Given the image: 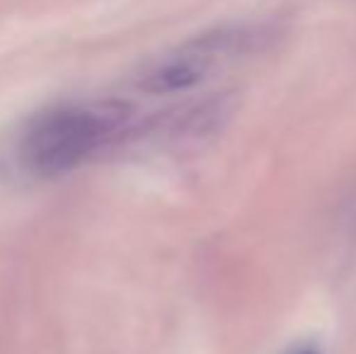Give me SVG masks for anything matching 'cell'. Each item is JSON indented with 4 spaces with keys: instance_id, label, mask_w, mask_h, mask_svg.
Returning a JSON list of instances; mask_svg holds the SVG:
<instances>
[{
    "instance_id": "6da1fadb",
    "label": "cell",
    "mask_w": 356,
    "mask_h": 354,
    "mask_svg": "<svg viewBox=\"0 0 356 354\" xmlns=\"http://www.w3.org/2000/svg\"><path fill=\"white\" fill-rule=\"evenodd\" d=\"M136 127V107L124 97L66 99L37 112L24 124L15 156L27 175L58 177L124 141Z\"/></svg>"
},
{
    "instance_id": "7a4b0ae2",
    "label": "cell",
    "mask_w": 356,
    "mask_h": 354,
    "mask_svg": "<svg viewBox=\"0 0 356 354\" xmlns=\"http://www.w3.org/2000/svg\"><path fill=\"white\" fill-rule=\"evenodd\" d=\"M245 42H248V32L243 29H218V32L192 39L184 47L150 63L138 76V88L148 95H175L192 90L207 81L216 58L238 51Z\"/></svg>"
},
{
    "instance_id": "3957f363",
    "label": "cell",
    "mask_w": 356,
    "mask_h": 354,
    "mask_svg": "<svg viewBox=\"0 0 356 354\" xmlns=\"http://www.w3.org/2000/svg\"><path fill=\"white\" fill-rule=\"evenodd\" d=\"M291 354H323V352H320L315 345H300V347H296Z\"/></svg>"
}]
</instances>
